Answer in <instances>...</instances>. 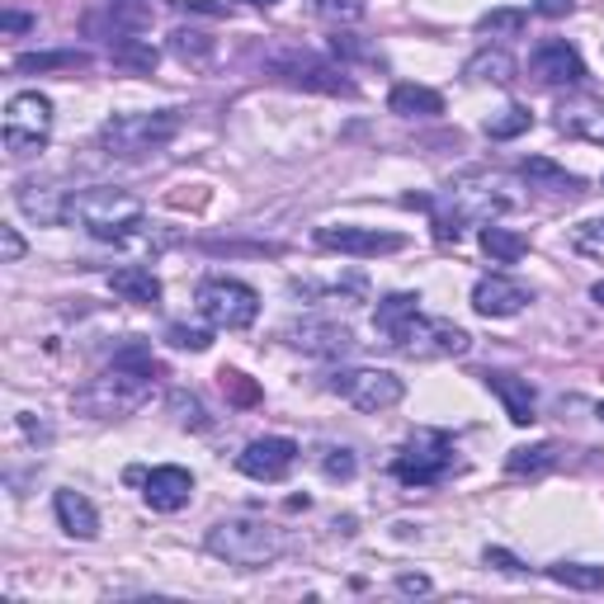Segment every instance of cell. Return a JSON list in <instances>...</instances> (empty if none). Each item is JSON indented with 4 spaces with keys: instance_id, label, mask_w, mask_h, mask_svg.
Returning a JSON list of instances; mask_svg holds the SVG:
<instances>
[{
    "instance_id": "33",
    "label": "cell",
    "mask_w": 604,
    "mask_h": 604,
    "mask_svg": "<svg viewBox=\"0 0 604 604\" xmlns=\"http://www.w3.org/2000/svg\"><path fill=\"white\" fill-rule=\"evenodd\" d=\"M312 10L330 24H354V20H364L369 0H312Z\"/></svg>"
},
{
    "instance_id": "8",
    "label": "cell",
    "mask_w": 604,
    "mask_h": 604,
    "mask_svg": "<svg viewBox=\"0 0 604 604\" xmlns=\"http://www.w3.org/2000/svg\"><path fill=\"white\" fill-rule=\"evenodd\" d=\"M198 312H204L208 326H222V330H246L255 316H261V293L246 289L237 279H208L198 283Z\"/></svg>"
},
{
    "instance_id": "15",
    "label": "cell",
    "mask_w": 604,
    "mask_h": 604,
    "mask_svg": "<svg viewBox=\"0 0 604 604\" xmlns=\"http://www.w3.org/2000/svg\"><path fill=\"white\" fill-rule=\"evenodd\" d=\"M557 133L604 147V99H595V95H571V99H563V105H557Z\"/></svg>"
},
{
    "instance_id": "9",
    "label": "cell",
    "mask_w": 604,
    "mask_h": 604,
    "mask_svg": "<svg viewBox=\"0 0 604 604\" xmlns=\"http://www.w3.org/2000/svg\"><path fill=\"white\" fill-rule=\"evenodd\" d=\"M468 345H472V336L463 326L439 322V316H415L397 350L411 359H454V354H468Z\"/></svg>"
},
{
    "instance_id": "18",
    "label": "cell",
    "mask_w": 604,
    "mask_h": 604,
    "mask_svg": "<svg viewBox=\"0 0 604 604\" xmlns=\"http://www.w3.org/2000/svg\"><path fill=\"white\" fill-rule=\"evenodd\" d=\"M415 316H421V298H415V293H387L378 307H373V330H378V336L397 350Z\"/></svg>"
},
{
    "instance_id": "2",
    "label": "cell",
    "mask_w": 604,
    "mask_h": 604,
    "mask_svg": "<svg viewBox=\"0 0 604 604\" xmlns=\"http://www.w3.org/2000/svg\"><path fill=\"white\" fill-rule=\"evenodd\" d=\"M62 222H81L95 241H128L133 227L142 222V198H133L128 190H109V184L71 190Z\"/></svg>"
},
{
    "instance_id": "13",
    "label": "cell",
    "mask_w": 604,
    "mask_h": 604,
    "mask_svg": "<svg viewBox=\"0 0 604 604\" xmlns=\"http://www.w3.org/2000/svg\"><path fill=\"white\" fill-rule=\"evenodd\" d=\"M142 496H147V506H152V510L176 515V510L190 506V496H194V478H190L184 468H176V463L152 468V472H142Z\"/></svg>"
},
{
    "instance_id": "17",
    "label": "cell",
    "mask_w": 604,
    "mask_h": 604,
    "mask_svg": "<svg viewBox=\"0 0 604 604\" xmlns=\"http://www.w3.org/2000/svg\"><path fill=\"white\" fill-rule=\"evenodd\" d=\"M524 302H529V289L506 279V275H486V279L472 283V307L482 316H515Z\"/></svg>"
},
{
    "instance_id": "41",
    "label": "cell",
    "mask_w": 604,
    "mask_h": 604,
    "mask_svg": "<svg viewBox=\"0 0 604 604\" xmlns=\"http://www.w3.org/2000/svg\"><path fill=\"white\" fill-rule=\"evenodd\" d=\"M397 585H401L407 595H425V591H430V577H411V571H407V577H397Z\"/></svg>"
},
{
    "instance_id": "19",
    "label": "cell",
    "mask_w": 604,
    "mask_h": 604,
    "mask_svg": "<svg viewBox=\"0 0 604 604\" xmlns=\"http://www.w3.org/2000/svg\"><path fill=\"white\" fill-rule=\"evenodd\" d=\"M293 345L307 354H322V359H336V354H350L354 336L345 326H330V322H302L293 326Z\"/></svg>"
},
{
    "instance_id": "46",
    "label": "cell",
    "mask_w": 604,
    "mask_h": 604,
    "mask_svg": "<svg viewBox=\"0 0 604 604\" xmlns=\"http://www.w3.org/2000/svg\"><path fill=\"white\" fill-rule=\"evenodd\" d=\"M600 184H604V180H600Z\"/></svg>"
},
{
    "instance_id": "25",
    "label": "cell",
    "mask_w": 604,
    "mask_h": 604,
    "mask_svg": "<svg viewBox=\"0 0 604 604\" xmlns=\"http://www.w3.org/2000/svg\"><path fill=\"white\" fill-rule=\"evenodd\" d=\"M90 67V57L67 48V52H20L14 57V71H24V76H34V71H85Z\"/></svg>"
},
{
    "instance_id": "20",
    "label": "cell",
    "mask_w": 604,
    "mask_h": 604,
    "mask_svg": "<svg viewBox=\"0 0 604 604\" xmlns=\"http://www.w3.org/2000/svg\"><path fill=\"white\" fill-rule=\"evenodd\" d=\"M52 510H57V524H62L71 539H85V543H90V539L99 534V515H95V506H90V500H85L81 492H57Z\"/></svg>"
},
{
    "instance_id": "28",
    "label": "cell",
    "mask_w": 604,
    "mask_h": 604,
    "mask_svg": "<svg viewBox=\"0 0 604 604\" xmlns=\"http://www.w3.org/2000/svg\"><path fill=\"white\" fill-rule=\"evenodd\" d=\"M529 128H534V113H529L524 105H510V109H500V113L486 119V137H492V142H510V137L529 133Z\"/></svg>"
},
{
    "instance_id": "32",
    "label": "cell",
    "mask_w": 604,
    "mask_h": 604,
    "mask_svg": "<svg viewBox=\"0 0 604 604\" xmlns=\"http://www.w3.org/2000/svg\"><path fill=\"white\" fill-rule=\"evenodd\" d=\"M524 180H543V184H553V190H567V194H577V190H581V180H577V176L557 170L553 161H543V156H534V161H524Z\"/></svg>"
},
{
    "instance_id": "34",
    "label": "cell",
    "mask_w": 604,
    "mask_h": 604,
    "mask_svg": "<svg viewBox=\"0 0 604 604\" xmlns=\"http://www.w3.org/2000/svg\"><path fill=\"white\" fill-rule=\"evenodd\" d=\"M218 383H222V392L237 401V407H255V401H261V387H255L246 373H237V369H222L218 373Z\"/></svg>"
},
{
    "instance_id": "12",
    "label": "cell",
    "mask_w": 604,
    "mask_h": 604,
    "mask_svg": "<svg viewBox=\"0 0 604 604\" xmlns=\"http://www.w3.org/2000/svg\"><path fill=\"white\" fill-rule=\"evenodd\" d=\"M529 71H534L543 85H581V81H585L581 52L571 48V43H563V38L539 43V52L529 57Z\"/></svg>"
},
{
    "instance_id": "23",
    "label": "cell",
    "mask_w": 604,
    "mask_h": 604,
    "mask_svg": "<svg viewBox=\"0 0 604 604\" xmlns=\"http://www.w3.org/2000/svg\"><path fill=\"white\" fill-rule=\"evenodd\" d=\"M109 57H113V67H123V71H137V76H152L156 62H161V52L152 48V43H142V38H109Z\"/></svg>"
},
{
    "instance_id": "3",
    "label": "cell",
    "mask_w": 604,
    "mask_h": 604,
    "mask_svg": "<svg viewBox=\"0 0 604 604\" xmlns=\"http://www.w3.org/2000/svg\"><path fill=\"white\" fill-rule=\"evenodd\" d=\"M176 133H180V113L176 109L113 113V119L99 128V147H105L109 156H128V161H137V156H147V152H161Z\"/></svg>"
},
{
    "instance_id": "26",
    "label": "cell",
    "mask_w": 604,
    "mask_h": 604,
    "mask_svg": "<svg viewBox=\"0 0 604 604\" xmlns=\"http://www.w3.org/2000/svg\"><path fill=\"white\" fill-rule=\"evenodd\" d=\"M463 76L468 81H492V85H510L515 81V62H510V57L506 52H492V48H486V52H478V57H472V62L463 67Z\"/></svg>"
},
{
    "instance_id": "45",
    "label": "cell",
    "mask_w": 604,
    "mask_h": 604,
    "mask_svg": "<svg viewBox=\"0 0 604 604\" xmlns=\"http://www.w3.org/2000/svg\"><path fill=\"white\" fill-rule=\"evenodd\" d=\"M600 421H604V407H600Z\"/></svg>"
},
{
    "instance_id": "16",
    "label": "cell",
    "mask_w": 604,
    "mask_h": 604,
    "mask_svg": "<svg viewBox=\"0 0 604 604\" xmlns=\"http://www.w3.org/2000/svg\"><path fill=\"white\" fill-rule=\"evenodd\" d=\"M482 383L500 397V407H506V415H510L515 425L539 421V397H534V387H529V378H515V373L486 369V373H482Z\"/></svg>"
},
{
    "instance_id": "11",
    "label": "cell",
    "mask_w": 604,
    "mask_h": 604,
    "mask_svg": "<svg viewBox=\"0 0 604 604\" xmlns=\"http://www.w3.org/2000/svg\"><path fill=\"white\" fill-rule=\"evenodd\" d=\"M298 463V444L283 439V435H265V439H251L246 449L237 454V468L246 472L251 482H283Z\"/></svg>"
},
{
    "instance_id": "40",
    "label": "cell",
    "mask_w": 604,
    "mask_h": 604,
    "mask_svg": "<svg viewBox=\"0 0 604 604\" xmlns=\"http://www.w3.org/2000/svg\"><path fill=\"white\" fill-rule=\"evenodd\" d=\"M486 567H500V571H524L506 548H486Z\"/></svg>"
},
{
    "instance_id": "14",
    "label": "cell",
    "mask_w": 604,
    "mask_h": 604,
    "mask_svg": "<svg viewBox=\"0 0 604 604\" xmlns=\"http://www.w3.org/2000/svg\"><path fill=\"white\" fill-rule=\"evenodd\" d=\"M326 251H340V255H392L407 246V237L397 232H369V227H322L316 232Z\"/></svg>"
},
{
    "instance_id": "38",
    "label": "cell",
    "mask_w": 604,
    "mask_h": 604,
    "mask_svg": "<svg viewBox=\"0 0 604 604\" xmlns=\"http://www.w3.org/2000/svg\"><path fill=\"white\" fill-rule=\"evenodd\" d=\"M539 14H548V20H563V14L577 10V0H534Z\"/></svg>"
},
{
    "instance_id": "22",
    "label": "cell",
    "mask_w": 604,
    "mask_h": 604,
    "mask_svg": "<svg viewBox=\"0 0 604 604\" xmlns=\"http://www.w3.org/2000/svg\"><path fill=\"white\" fill-rule=\"evenodd\" d=\"M387 109L401 113V119H435V113H444V95L430 90V85H397L387 95Z\"/></svg>"
},
{
    "instance_id": "36",
    "label": "cell",
    "mask_w": 604,
    "mask_h": 604,
    "mask_svg": "<svg viewBox=\"0 0 604 604\" xmlns=\"http://www.w3.org/2000/svg\"><path fill=\"white\" fill-rule=\"evenodd\" d=\"M354 468H359V463H354L350 449H326V454H322V472H326L330 482H350Z\"/></svg>"
},
{
    "instance_id": "30",
    "label": "cell",
    "mask_w": 604,
    "mask_h": 604,
    "mask_svg": "<svg viewBox=\"0 0 604 604\" xmlns=\"http://www.w3.org/2000/svg\"><path fill=\"white\" fill-rule=\"evenodd\" d=\"M524 24H529V14L515 10V5H506V10H486L482 20H478V28H482V34H492V38H520Z\"/></svg>"
},
{
    "instance_id": "10",
    "label": "cell",
    "mask_w": 604,
    "mask_h": 604,
    "mask_svg": "<svg viewBox=\"0 0 604 604\" xmlns=\"http://www.w3.org/2000/svg\"><path fill=\"white\" fill-rule=\"evenodd\" d=\"M275 76H283L289 85H307V90H322V95H345L350 99L354 95V81L345 76L340 67H330V62H322L316 52H283V57H275Z\"/></svg>"
},
{
    "instance_id": "29",
    "label": "cell",
    "mask_w": 604,
    "mask_h": 604,
    "mask_svg": "<svg viewBox=\"0 0 604 604\" xmlns=\"http://www.w3.org/2000/svg\"><path fill=\"white\" fill-rule=\"evenodd\" d=\"M548 577L571 591H604V567H585V563H557L548 567Z\"/></svg>"
},
{
    "instance_id": "6",
    "label": "cell",
    "mask_w": 604,
    "mask_h": 604,
    "mask_svg": "<svg viewBox=\"0 0 604 604\" xmlns=\"http://www.w3.org/2000/svg\"><path fill=\"white\" fill-rule=\"evenodd\" d=\"M326 387L336 397L350 401L354 411H369V415L392 411L397 401L407 397V383H401L397 373H387V369H336Z\"/></svg>"
},
{
    "instance_id": "44",
    "label": "cell",
    "mask_w": 604,
    "mask_h": 604,
    "mask_svg": "<svg viewBox=\"0 0 604 604\" xmlns=\"http://www.w3.org/2000/svg\"><path fill=\"white\" fill-rule=\"evenodd\" d=\"M591 293H595V302H604V283H595V289H591Z\"/></svg>"
},
{
    "instance_id": "7",
    "label": "cell",
    "mask_w": 604,
    "mask_h": 604,
    "mask_svg": "<svg viewBox=\"0 0 604 604\" xmlns=\"http://www.w3.org/2000/svg\"><path fill=\"white\" fill-rule=\"evenodd\" d=\"M52 137V105L48 95L24 90L5 105V152L10 156H38Z\"/></svg>"
},
{
    "instance_id": "21",
    "label": "cell",
    "mask_w": 604,
    "mask_h": 604,
    "mask_svg": "<svg viewBox=\"0 0 604 604\" xmlns=\"http://www.w3.org/2000/svg\"><path fill=\"white\" fill-rule=\"evenodd\" d=\"M109 289L119 293L123 302H137V307H156V302H161V279H156L152 269H142V265L113 269V275H109Z\"/></svg>"
},
{
    "instance_id": "27",
    "label": "cell",
    "mask_w": 604,
    "mask_h": 604,
    "mask_svg": "<svg viewBox=\"0 0 604 604\" xmlns=\"http://www.w3.org/2000/svg\"><path fill=\"white\" fill-rule=\"evenodd\" d=\"M553 463H557V449H553V444H534V449H510V458H506L510 478H539V472H548Z\"/></svg>"
},
{
    "instance_id": "43",
    "label": "cell",
    "mask_w": 604,
    "mask_h": 604,
    "mask_svg": "<svg viewBox=\"0 0 604 604\" xmlns=\"http://www.w3.org/2000/svg\"><path fill=\"white\" fill-rule=\"evenodd\" d=\"M246 5H261V10H269V5H279V0H246Z\"/></svg>"
},
{
    "instance_id": "35",
    "label": "cell",
    "mask_w": 604,
    "mask_h": 604,
    "mask_svg": "<svg viewBox=\"0 0 604 604\" xmlns=\"http://www.w3.org/2000/svg\"><path fill=\"white\" fill-rule=\"evenodd\" d=\"M166 336H170V345H176V350H194V354H204L208 350V345H213V330L208 326H170L166 330Z\"/></svg>"
},
{
    "instance_id": "1",
    "label": "cell",
    "mask_w": 604,
    "mask_h": 604,
    "mask_svg": "<svg viewBox=\"0 0 604 604\" xmlns=\"http://www.w3.org/2000/svg\"><path fill=\"white\" fill-rule=\"evenodd\" d=\"M161 364L152 359L147 345H128L123 354H113V364L99 373L90 387L76 392V407L95 421H119V415H133L137 407L152 401V387L161 378Z\"/></svg>"
},
{
    "instance_id": "37",
    "label": "cell",
    "mask_w": 604,
    "mask_h": 604,
    "mask_svg": "<svg viewBox=\"0 0 604 604\" xmlns=\"http://www.w3.org/2000/svg\"><path fill=\"white\" fill-rule=\"evenodd\" d=\"M0 251H5V261H20L24 255V237L14 232L10 222H0Z\"/></svg>"
},
{
    "instance_id": "42",
    "label": "cell",
    "mask_w": 604,
    "mask_h": 604,
    "mask_svg": "<svg viewBox=\"0 0 604 604\" xmlns=\"http://www.w3.org/2000/svg\"><path fill=\"white\" fill-rule=\"evenodd\" d=\"M0 24H5L10 34H24V28L34 24V20H28V14H20V10H10V14H5V20H0Z\"/></svg>"
},
{
    "instance_id": "5",
    "label": "cell",
    "mask_w": 604,
    "mask_h": 604,
    "mask_svg": "<svg viewBox=\"0 0 604 604\" xmlns=\"http://www.w3.org/2000/svg\"><path fill=\"white\" fill-rule=\"evenodd\" d=\"M397 482L407 486H435L454 472V439L444 435V430H415L407 439V449L397 454Z\"/></svg>"
},
{
    "instance_id": "39",
    "label": "cell",
    "mask_w": 604,
    "mask_h": 604,
    "mask_svg": "<svg viewBox=\"0 0 604 604\" xmlns=\"http://www.w3.org/2000/svg\"><path fill=\"white\" fill-rule=\"evenodd\" d=\"M170 5H180V10H198V14H227L222 0H170Z\"/></svg>"
},
{
    "instance_id": "31",
    "label": "cell",
    "mask_w": 604,
    "mask_h": 604,
    "mask_svg": "<svg viewBox=\"0 0 604 604\" xmlns=\"http://www.w3.org/2000/svg\"><path fill=\"white\" fill-rule=\"evenodd\" d=\"M213 48H218V43L208 34H194V28H176V34H170V52H176L180 62H208Z\"/></svg>"
},
{
    "instance_id": "24",
    "label": "cell",
    "mask_w": 604,
    "mask_h": 604,
    "mask_svg": "<svg viewBox=\"0 0 604 604\" xmlns=\"http://www.w3.org/2000/svg\"><path fill=\"white\" fill-rule=\"evenodd\" d=\"M478 241H482V251L492 255L496 265H515V261H524V251H529V241L520 232H510V227H496V222H486Z\"/></svg>"
},
{
    "instance_id": "4",
    "label": "cell",
    "mask_w": 604,
    "mask_h": 604,
    "mask_svg": "<svg viewBox=\"0 0 604 604\" xmlns=\"http://www.w3.org/2000/svg\"><path fill=\"white\" fill-rule=\"evenodd\" d=\"M208 553L232 567H265L283 553V534L265 520H222L208 529Z\"/></svg>"
}]
</instances>
